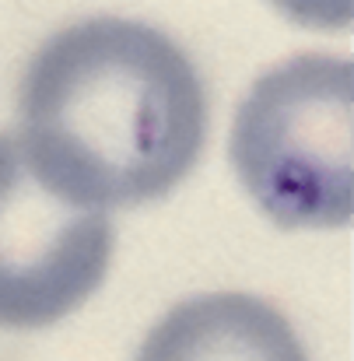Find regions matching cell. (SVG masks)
Instances as JSON below:
<instances>
[{
  "mask_svg": "<svg viewBox=\"0 0 354 361\" xmlns=\"http://www.w3.org/2000/svg\"><path fill=\"white\" fill-rule=\"evenodd\" d=\"M32 176L88 211L169 197L200 161L207 92L190 53L133 18H85L49 35L18 88Z\"/></svg>",
  "mask_w": 354,
  "mask_h": 361,
  "instance_id": "1",
  "label": "cell"
},
{
  "mask_svg": "<svg viewBox=\"0 0 354 361\" xmlns=\"http://www.w3.org/2000/svg\"><path fill=\"white\" fill-rule=\"evenodd\" d=\"M242 190L281 228H344L354 218V67L302 53L270 67L232 123Z\"/></svg>",
  "mask_w": 354,
  "mask_h": 361,
  "instance_id": "2",
  "label": "cell"
},
{
  "mask_svg": "<svg viewBox=\"0 0 354 361\" xmlns=\"http://www.w3.org/2000/svg\"><path fill=\"white\" fill-rule=\"evenodd\" d=\"M113 221L49 193L14 133H0V330H42L78 312L113 263Z\"/></svg>",
  "mask_w": 354,
  "mask_h": 361,
  "instance_id": "3",
  "label": "cell"
},
{
  "mask_svg": "<svg viewBox=\"0 0 354 361\" xmlns=\"http://www.w3.org/2000/svg\"><path fill=\"white\" fill-rule=\"evenodd\" d=\"M137 361H309V355L270 302L214 291L169 309L144 337Z\"/></svg>",
  "mask_w": 354,
  "mask_h": 361,
  "instance_id": "4",
  "label": "cell"
},
{
  "mask_svg": "<svg viewBox=\"0 0 354 361\" xmlns=\"http://www.w3.org/2000/svg\"><path fill=\"white\" fill-rule=\"evenodd\" d=\"M288 21L319 32H341L354 21V0H270Z\"/></svg>",
  "mask_w": 354,
  "mask_h": 361,
  "instance_id": "5",
  "label": "cell"
}]
</instances>
